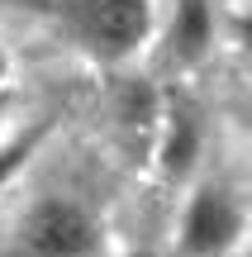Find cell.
<instances>
[{
	"mask_svg": "<svg viewBox=\"0 0 252 257\" xmlns=\"http://www.w3.org/2000/svg\"><path fill=\"white\" fill-rule=\"evenodd\" d=\"M100 229L76 200H38L19 219L15 257H95Z\"/></svg>",
	"mask_w": 252,
	"mask_h": 257,
	"instance_id": "obj_1",
	"label": "cell"
},
{
	"mask_svg": "<svg viewBox=\"0 0 252 257\" xmlns=\"http://www.w3.org/2000/svg\"><path fill=\"white\" fill-rule=\"evenodd\" d=\"M62 19L95 57H129L148 34V0H62Z\"/></svg>",
	"mask_w": 252,
	"mask_h": 257,
	"instance_id": "obj_2",
	"label": "cell"
},
{
	"mask_svg": "<svg viewBox=\"0 0 252 257\" xmlns=\"http://www.w3.org/2000/svg\"><path fill=\"white\" fill-rule=\"evenodd\" d=\"M243 233V210L228 191L219 186H205V191L190 200L186 210V224H181V248L190 257H219L228 252Z\"/></svg>",
	"mask_w": 252,
	"mask_h": 257,
	"instance_id": "obj_3",
	"label": "cell"
},
{
	"mask_svg": "<svg viewBox=\"0 0 252 257\" xmlns=\"http://www.w3.org/2000/svg\"><path fill=\"white\" fill-rule=\"evenodd\" d=\"M200 153V119L186 110V105H171L167 124H162V167L171 176H186L190 162Z\"/></svg>",
	"mask_w": 252,
	"mask_h": 257,
	"instance_id": "obj_4",
	"label": "cell"
},
{
	"mask_svg": "<svg viewBox=\"0 0 252 257\" xmlns=\"http://www.w3.org/2000/svg\"><path fill=\"white\" fill-rule=\"evenodd\" d=\"M214 38V24H209V5L205 0H181L176 5V24H171V43H176V57H200Z\"/></svg>",
	"mask_w": 252,
	"mask_h": 257,
	"instance_id": "obj_5",
	"label": "cell"
},
{
	"mask_svg": "<svg viewBox=\"0 0 252 257\" xmlns=\"http://www.w3.org/2000/svg\"><path fill=\"white\" fill-rule=\"evenodd\" d=\"M34 143H38V134H29V138H19V143H10V148H0V186H5L10 176L19 172V162H24V157L34 153Z\"/></svg>",
	"mask_w": 252,
	"mask_h": 257,
	"instance_id": "obj_6",
	"label": "cell"
},
{
	"mask_svg": "<svg viewBox=\"0 0 252 257\" xmlns=\"http://www.w3.org/2000/svg\"><path fill=\"white\" fill-rule=\"evenodd\" d=\"M5 81H10V62H5V53H0V95H5Z\"/></svg>",
	"mask_w": 252,
	"mask_h": 257,
	"instance_id": "obj_7",
	"label": "cell"
},
{
	"mask_svg": "<svg viewBox=\"0 0 252 257\" xmlns=\"http://www.w3.org/2000/svg\"><path fill=\"white\" fill-rule=\"evenodd\" d=\"M238 29H243V43H252V15H247V19H243Z\"/></svg>",
	"mask_w": 252,
	"mask_h": 257,
	"instance_id": "obj_8",
	"label": "cell"
}]
</instances>
